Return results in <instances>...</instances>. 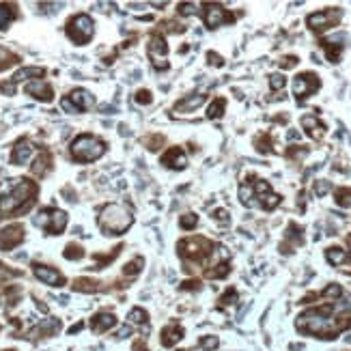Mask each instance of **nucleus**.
<instances>
[{"instance_id": "nucleus-32", "label": "nucleus", "mask_w": 351, "mask_h": 351, "mask_svg": "<svg viewBox=\"0 0 351 351\" xmlns=\"http://www.w3.org/2000/svg\"><path fill=\"white\" fill-rule=\"evenodd\" d=\"M121 250H123V246H117L110 254H93V259H95V263H97V267H95V269L106 267V265H108L112 259H117V256L121 254Z\"/></svg>"}, {"instance_id": "nucleus-52", "label": "nucleus", "mask_w": 351, "mask_h": 351, "mask_svg": "<svg viewBox=\"0 0 351 351\" xmlns=\"http://www.w3.org/2000/svg\"><path fill=\"white\" fill-rule=\"evenodd\" d=\"M0 91L5 93V95H13L16 93V82H0Z\"/></svg>"}, {"instance_id": "nucleus-9", "label": "nucleus", "mask_w": 351, "mask_h": 351, "mask_svg": "<svg viewBox=\"0 0 351 351\" xmlns=\"http://www.w3.org/2000/svg\"><path fill=\"white\" fill-rule=\"evenodd\" d=\"M35 222L44 228L48 235H61L67 226V213L61 209H54V207H46L37 213Z\"/></svg>"}, {"instance_id": "nucleus-22", "label": "nucleus", "mask_w": 351, "mask_h": 351, "mask_svg": "<svg viewBox=\"0 0 351 351\" xmlns=\"http://www.w3.org/2000/svg\"><path fill=\"white\" fill-rule=\"evenodd\" d=\"M31 170H33V175H37V177H46L50 170H52V155L48 151H41L39 157L35 160V164L31 166Z\"/></svg>"}, {"instance_id": "nucleus-3", "label": "nucleus", "mask_w": 351, "mask_h": 351, "mask_svg": "<svg viewBox=\"0 0 351 351\" xmlns=\"http://www.w3.org/2000/svg\"><path fill=\"white\" fill-rule=\"evenodd\" d=\"M97 224L102 228L104 235H123V233H127V228L134 224V216L125 209V207L110 203L99 211Z\"/></svg>"}, {"instance_id": "nucleus-19", "label": "nucleus", "mask_w": 351, "mask_h": 351, "mask_svg": "<svg viewBox=\"0 0 351 351\" xmlns=\"http://www.w3.org/2000/svg\"><path fill=\"white\" fill-rule=\"evenodd\" d=\"M31 155H33V145L26 138H22V140L16 142V147H13L9 160H11L13 166H24V164L31 160Z\"/></svg>"}, {"instance_id": "nucleus-5", "label": "nucleus", "mask_w": 351, "mask_h": 351, "mask_svg": "<svg viewBox=\"0 0 351 351\" xmlns=\"http://www.w3.org/2000/svg\"><path fill=\"white\" fill-rule=\"evenodd\" d=\"M213 250H216V243L207 237H185L177 243V254L188 265L205 261L209 254H213Z\"/></svg>"}, {"instance_id": "nucleus-47", "label": "nucleus", "mask_w": 351, "mask_h": 351, "mask_svg": "<svg viewBox=\"0 0 351 351\" xmlns=\"http://www.w3.org/2000/svg\"><path fill=\"white\" fill-rule=\"evenodd\" d=\"M308 153V149L302 147V145H295V147H289L286 149V157H291V160H297V157H302Z\"/></svg>"}, {"instance_id": "nucleus-36", "label": "nucleus", "mask_w": 351, "mask_h": 351, "mask_svg": "<svg viewBox=\"0 0 351 351\" xmlns=\"http://www.w3.org/2000/svg\"><path fill=\"white\" fill-rule=\"evenodd\" d=\"M142 265H145V259H142V256H136L134 261H130L123 267V274L125 276H138L140 274V269H142Z\"/></svg>"}, {"instance_id": "nucleus-37", "label": "nucleus", "mask_w": 351, "mask_h": 351, "mask_svg": "<svg viewBox=\"0 0 351 351\" xmlns=\"http://www.w3.org/2000/svg\"><path fill=\"white\" fill-rule=\"evenodd\" d=\"M198 224V216L196 213H183L181 218H179V226L183 228V231H194Z\"/></svg>"}, {"instance_id": "nucleus-20", "label": "nucleus", "mask_w": 351, "mask_h": 351, "mask_svg": "<svg viewBox=\"0 0 351 351\" xmlns=\"http://www.w3.org/2000/svg\"><path fill=\"white\" fill-rule=\"evenodd\" d=\"M181 338H183V327L179 325L177 321H170V323L162 329V345L164 347H175Z\"/></svg>"}, {"instance_id": "nucleus-18", "label": "nucleus", "mask_w": 351, "mask_h": 351, "mask_svg": "<svg viewBox=\"0 0 351 351\" xmlns=\"http://www.w3.org/2000/svg\"><path fill=\"white\" fill-rule=\"evenodd\" d=\"M299 123H302L304 132L310 136L312 140H321L325 136V125L321 123V119L317 117V114H304Z\"/></svg>"}, {"instance_id": "nucleus-42", "label": "nucleus", "mask_w": 351, "mask_h": 351, "mask_svg": "<svg viewBox=\"0 0 351 351\" xmlns=\"http://www.w3.org/2000/svg\"><path fill=\"white\" fill-rule=\"evenodd\" d=\"M147 319H149V314L145 308H132L130 310V321L132 323H147Z\"/></svg>"}, {"instance_id": "nucleus-10", "label": "nucleus", "mask_w": 351, "mask_h": 351, "mask_svg": "<svg viewBox=\"0 0 351 351\" xmlns=\"http://www.w3.org/2000/svg\"><path fill=\"white\" fill-rule=\"evenodd\" d=\"M319 89H321V80L314 71H302L293 80V95H295L297 102H304V99L314 95Z\"/></svg>"}, {"instance_id": "nucleus-29", "label": "nucleus", "mask_w": 351, "mask_h": 351, "mask_svg": "<svg viewBox=\"0 0 351 351\" xmlns=\"http://www.w3.org/2000/svg\"><path fill=\"white\" fill-rule=\"evenodd\" d=\"M97 289H99V282L97 280H91V278H78V280H74V291L95 293Z\"/></svg>"}, {"instance_id": "nucleus-7", "label": "nucleus", "mask_w": 351, "mask_h": 351, "mask_svg": "<svg viewBox=\"0 0 351 351\" xmlns=\"http://www.w3.org/2000/svg\"><path fill=\"white\" fill-rule=\"evenodd\" d=\"M200 16H203V22L209 31L235 22V13L224 9V7L218 5V3H203L200 5Z\"/></svg>"}, {"instance_id": "nucleus-17", "label": "nucleus", "mask_w": 351, "mask_h": 351, "mask_svg": "<svg viewBox=\"0 0 351 351\" xmlns=\"http://www.w3.org/2000/svg\"><path fill=\"white\" fill-rule=\"evenodd\" d=\"M162 164L170 170H183L188 166V155L183 153L181 147H170L168 151L162 155Z\"/></svg>"}, {"instance_id": "nucleus-4", "label": "nucleus", "mask_w": 351, "mask_h": 351, "mask_svg": "<svg viewBox=\"0 0 351 351\" xmlns=\"http://www.w3.org/2000/svg\"><path fill=\"white\" fill-rule=\"evenodd\" d=\"M71 157L80 164H89L99 160L106 153V142L93 134H80L78 138L71 142Z\"/></svg>"}, {"instance_id": "nucleus-46", "label": "nucleus", "mask_w": 351, "mask_h": 351, "mask_svg": "<svg viewBox=\"0 0 351 351\" xmlns=\"http://www.w3.org/2000/svg\"><path fill=\"white\" fill-rule=\"evenodd\" d=\"M297 63H299L297 56H295V54H289V56H282V59L278 61V65H280L282 69H293V67L297 65Z\"/></svg>"}, {"instance_id": "nucleus-40", "label": "nucleus", "mask_w": 351, "mask_h": 351, "mask_svg": "<svg viewBox=\"0 0 351 351\" xmlns=\"http://www.w3.org/2000/svg\"><path fill=\"white\" fill-rule=\"evenodd\" d=\"M235 302H237V291H235L233 286H231V289H226V291L220 295V299H218V304H220L222 308L231 306V304H235Z\"/></svg>"}, {"instance_id": "nucleus-13", "label": "nucleus", "mask_w": 351, "mask_h": 351, "mask_svg": "<svg viewBox=\"0 0 351 351\" xmlns=\"http://www.w3.org/2000/svg\"><path fill=\"white\" fill-rule=\"evenodd\" d=\"M24 241V226L22 224H9L0 228V250H13Z\"/></svg>"}, {"instance_id": "nucleus-1", "label": "nucleus", "mask_w": 351, "mask_h": 351, "mask_svg": "<svg viewBox=\"0 0 351 351\" xmlns=\"http://www.w3.org/2000/svg\"><path fill=\"white\" fill-rule=\"evenodd\" d=\"M37 183L31 179H13L7 185H0V213L3 216H20L35 205Z\"/></svg>"}, {"instance_id": "nucleus-53", "label": "nucleus", "mask_w": 351, "mask_h": 351, "mask_svg": "<svg viewBox=\"0 0 351 351\" xmlns=\"http://www.w3.org/2000/svg\"><path fill=\"white\" fill-rule=\"evenodd\" d=\"M82 327H84V323L80 321V323H76V325H71V327H69V334H76V332H80Z\"/></svg>"}, {"instance_id": "nucleus-15", "label": "nucleus", "mask_w": 351, "mask_h": 351, "mask_svg": "<svg viewBox=\"0 0 351 351\" xmlns=\"http://www.w3.org/2000/svg\"><path fill=\"white\" fill-rule=\"evenodd\" d=\"M33 271L41 282H46L50 286H63L65 284V276L59 269L50 267V265H41V263H33Z\"/></svg>"}, {"instance_id": "nucleus-11", "label": "nucleus", "mask_w": 351, "mask_h": 351, "mask_svg": "<svg viewBox=\"0 0 351 351\" xmlns=\"http://www.w3.org/2000/svg\"><path fill=\"white\" fill-rule=\"evenodd\" d=\"M147 54H149V61H151L153 69L157 71H166L168 69V44L164 39V35L155 33L151 39H149V46H147Z\"/></svg>"}, {"instance_id": "nucleus-35", "label": "nucleus", "mask_w": 351, "mask_h": 351, "mask_svg": "<svg viewBox=\"0 0 351 351\" xmlns=\"http://www.w3.org/2000/svg\"><path fill=\"white\" fill-rule=\"evenodd\" d=\"M254 147L259 153H271L274 149H271V136L269 134H261L259 138L254 140Z\"/></svg>"}, {"instance_id": "nucleus-25", "label": "nucleus", "mask_w": 351, "mask_h": 351, "mask_svg": "<svg viewBox=\"0 0 351 351\" xmlns=\"http://www.w3.org/2000/svg\"><path fill=\"white\" fill-rule=\"evenodd\" d=\"M323 52L327 56L329 63H338L340 61V54H342V44H336V41H327V39H321L319 41Z\"/></svg>"}, {"instance_id": "nucleus-2", "label": "nucleus", "mask_w": 351, "mask_h": 351, "mask_svg": "<svg viewBox=\"0 0 351 351\" xmlns=\"http://www.w3.org/2000/svg\"><path fill=\"white\" fill-rule=\"evenodd\" d=\"M239 200L246 207H261L265 211H274L282 203V196L276 194L265 179L248 175V181L239 185Z\"/></svg>"}, {"instance_id": "nucleus-51", "label": "nucleus", "mask_w": 351, "mask_h": 351, "mask_svg": "<svg viewBox=\"0 0 351 351\" xmlns=\"http://www.w3.org/2000/svg\"><path fill=\"white\" fill-rule=\"evenodd\" d=\"M200 286H203V284H200V280H185V282L181 284V289H183V291H198Z\"/></svg>"}, {"instance_id": "nucleus-23", "label": "nucleus", "mask_w": 351, "mask_h": 351, "mask_svg": "<svg viewBox=\"0 0 351 351\" xmlns=\"http://www.w3.org/2000/svg\"><path fill=\"white\" fill-rule=\"evenodd\" d=\"M325 259H327L329 265H334V267H342L345 261L349 259V252L345 248H340V246H329L325 250Z\"/></svg>"}, {"instance_id": "nucleus-48", "label": "nucleus", "mask_w": 351, "mask_h": 351, "mask_svg": "<svg viewBox=\"0 0 351 351\" xmlns=\"http://www.w3.org/2000/svg\"><path fill=\"white\" fill-rule=\"evenodd\" d=\"M329 181H325V179H319V181H314V194L317 196H325L327 192H329Z\"/></svg>"}, {"instance_id": "nucleus-43", "label": "nucleus", "mask_w": 351, "mask_h": 351, "mask_svg": "<svg viewBox=\"0 0 351 351\" xmlns=\"http://www.w3.org/2000/svg\"><path fill=\"white\" fill-rule=\"evenodd\" d=\"M198 347L203 349V351H213V349L218 347V336H200Z\"/></svg>"}, {"instance_id": "nucleus-27", "label": "nucleus", "mask_w": 351, "mask_h": 351, "mask_svg": "<svg viewBox=\"0 0 351 351\" xmlns=\"http://www.w3.org/2000/svg\"><path fill=\"white\" fill-rule=\"evenodd\" d=\"M224 110H226V99L224 97H216L209 104V108H207V119H211V121L222 119V117H224Z\"/></svg>"}, {"instance_id": "nucleus-12", "label": "nucleus", "mask_w": 351, "mask_h": 351, "mask_svg": "<svg viewBox=\"0 0 351 351\" xmlns=\"http://www.w3.org/2000/svg\"><path fill=\"white\" fill-rule=\"evenodd\" d=\"M93 104H95V97H93L89 91H84V89L71 91L67 97L61 99V108L65 110V112H69V114L87 112L89 108H93Z\"/></svg>"}, {"instance_id": "nucleus-14", "label": "nucleus", "mask_w": 351, "mask_h": 351, "mask_svg": "<svg viewBox=\"0 0 351 351\" xmlns=\"http://www.w3.org/2000/svg\"><path fill=\"white\" fill-rule=\"evenodd\" d=\"M205 102H207V95H205V93H190V95H183V97L173 106V112H175V114H190V112H196Z\"/></svg>"}, {"instance_id": "nucleus-33", "label": "nucleus", "mask_w": 351, "mask_h": 351, "mask_svg": "<svg viewBox=\"0 0 351 351\" xmlns=\"http://www.w3.org/2000/svg\"><path fill=\"white\" fill-rule=\"evenodd\" d=\"M63 256H65L67 261H80L84 256V248L78 246V243H67V248L63 250Z\"/></svg>"}, {"instance_id": "nucleus-26", "label": "nucleus", "mask_w": 351, "mask_h": 351, "mask_svg": "<svg viewBox=\"0 0 351 351\" xmlns=\"http://www.w3.org/2000/svg\"><path fill=\"white\" fill-rule=\"evenodd\" d=\"M18 16V9L16 5H7V3H0V31H7L9 24L16 20Z\"/></svg>"}, {"instance_id": "nucleus-24", "label": "nucleus", "mask_w": 351, "mask_h": 351, "mask_svg": "<svg viewBox=\"0 0 351 351\" xmlns=\"http://www.w3.org/2000/svg\"><path fill=\"white\" fill-rule=\"evenodd\" d=\"M46 76V69L44 67H24V69H20L16 76H13V82H22V80H41V78Z\"/></svg>"}, {"instance_id": "nucleus-49", "label": "nucleus", "mask_w": 351, "mask_h": 351, "mask_svg": "<svg viewBox=\"0 0 351 351\" xmlns=\"http://www.w3.org/2000/svg\"><path fill=\"white\" fill-rule=\"evenodd\" d=\"M207 63H209L211 67H222V65H224V59H222L220 54H216V52H207Z\"/></svg>"}, {"instance_id": "nucleus-8", "label": "nucleus", "mask_w": 351, "mask_h": 351, "mask_svg": "<svg viewBox=\"0 0 351 351\" xmlns=\"http://www.w3.org/2000/svg\"><path fill=\"white\" fill-rule=\"evenodd\" d=\"M340 18H342V9H338V7H329V9L310 13V16L306 18V24L312 33L319 35V33H325V31H329V28H334L340 22Z\"/></svg>"}, {"instance_id": "nucleus-45", "label": "nucleus", "mask_w": 351, "mask_h": 351, "mask_svg": "<svg viewBox=\"0 0 351 351\" xmlns=\"http://www.w3.org/2000/svg\"><path fill=\"white\" fill-rule=\"evenodd\" d=\"M162 28L166 33H173V35H179V33H185V26L175 22V20H168V22H162Z\"/></svg>"}, {"instance_id": "nucleus-50", "label": "nucleus", "mask_w": 351, "mask_h": 351, "mask_svg": "<svg viewBox=\"0 0 351 351\" xmlns=\"http://www.w3.org/2000/svg\"><path fill=\"white\" fill-rule=\"evenodd\" d=\"M213 220L220 222V224H228V211L226 209H216L213 211Z\"/></svg>"}, {"instance_id": "nucleus-30", "label": "nucleus", "mask_w": 351, "mask_h": 351, "mask_svg": "<svg viewBox=\"0 0 351 351\" xmlns=\"http://www.w3.org/2000/svg\"><path fill=\"white\" fill-rule=\"evenodd\" d=\"M18 63H20V56L18 54H13V52H9V50L0 48V71L9 69L11 65H18Z\"/></svg>"}, {"instance_id": "nucleus-6", "label": "nucleus", "mask_w": 351, "mask_h": 351, "mask_svg": "<svg viewBox=\"0 0 351 351\" xmlns=\"http://www.w3.org/2000/svg\"><path fill=\"white\" fill-rule=\"evenodd\" d=\"M65 33H67V37L74 41V44L87 46L89 41L93 39V35H95V24H93V18L87 16V13H78V16H74L67 22Z\"/></svg>"}, {"instance_id": "nucleus-34", "label": "nucleus", "mask_w": 351, "mask_h": 351, "mask_svg": "<svg viewBox=\"0 0 351 351\" xmlns=\"http://www.w3.org/2000/svg\"><path fill=\"white\" fill-rule=\"evenodd\" d=\"M142 142H145V145H147L149 151H157V149H160V147L166 145V138H164L162 134H151V136H147V138L142 140Z\"/></svg>"}, {"instance_id": "nucleus-44", "label": "nucleus", "mask_w": 351, "mask_h": 351, "mask_svg": "<svg viewBox=\"0 0 351 351\" xmlns=\"http://www.w3.org/2000/svg\"><path fill=\"white\" fill-rule=\"evenodd\" d=\"M286 87V78L282 74H271L269 76V89L271 91H282Z\"/></svg>"}, {"instance_id": "nucleus-55", "label": "nucleus", "mask_w": 351, "mask_h": 351, "mask_svg": "<svg viewBox=\"0 0 351 351\" xmlns=\"http://www.w3.org/2000/svg\"><path fill=\"white\" fill-rule=\"evenodd\" d=\"M297 136H299L297 132H289V138H291V140H295V138H297Z\"/></svg>"}, {"instance_id": "nucleus-54", "label": "nucleus", "mask_w": 351, "mask_h": 351, "mask_svg": "<svg viewBox=\"0 0 351 351\" xmlns=\"http://www.w3.org/2000/svg\"><path fill=\"white\" fill-rule=\"evenodd\" d=\"M125 336H130V327H123L119 332V338H125Z\"/></svg>"}, {"instance_id": "nucleus-41", "label": "nucleus", "mask_w": 351, "mask_h": 351, "mask_svg": "<svg viewBox=\"0 0 351 351\" xmlns=\"http://www.w3.org/2000/svg\"><path fill=\"white\" fill-rule=\"evenodd\" d=\"M134 102L140 104V106H149V104L153 102V93L149 91V89H140V91L134 95Z\"/></svg>"}, {"instance_id": "nucleus-57", "label": "nucleus", "mask_w": 351, "mask_h": 351, "mask_svg": "<svg viewBox=\"0 0 351 351\" xmlns=\"http://www.w3.org/2000/svg\"><path fill=\"white\" fill-rule=\"evenodd\" d=\"M179 351H185V349H179Z\"/></svg>"}, {"instance_id": "nucleus-28", "label": "nucleus", "mask_w": 351, "mask_h": 351, "mask_svg": "<svg viewBox=\"0 0 351 351\" xmlns=\"http://www.w3.org/2000/svg\"><path fill=\"white\" fill-rule=\"evenodd\" d=\"M228 274H231V265L226 263H213L211 267L205 269V276L207 278H226Z\"/></svg>"}, {"instance_id": "nucleus-39", "label": "nucleus", "mask_w": 351, "mask_h": 351, "mask_svg": "<svg viewBox=\"0 0 351 351\" xmlns=\"http://www.w3.org/2000/svg\"><path fill=\"white\" fill-rule=\"evenodd\" d=\"M177 11H179V16H200V5H194V3H179Z\"/></svg>"}, {"instance_id": "nucleus-21", "label": "nucleus", "mask_w": 351, "mask_h": 351, "mask_svg": "<svg viewBox=\"0 0 351 351\" xmlns=\"http://www.w3.org/2000/svg\"><path fill=\"white\" fill-rule=\"evenodd\" d=\"M114 325H117V317H114L112 312H97V314H93V319H91V327H93V332H97V334H102Z\"/></svg>"}, {"instance_id": "nucleus-16", "label": "nucleus", "mask_w": 351, "mask_h": 351, "mask_svg": "<svg viewBox=\"0 0 351 351\" xmlns=\"http://www.w3.org/2000/svg\"><path fill=\"white\" fill-rule=\"evenodd\" d=\"M24 91H26V95L39 99V102H46V104H50V102L54 99V89L50 87L48 82H44V80H33V82H28L26 87H24Z\"/></svg>"}, {"instance_id": "nucleus-38", "label": "nucleus", "mask_w": 351, "mask_h": 351, "mask_svg": "<svg viewBox=\"0 0 351 351\" xmlns=\"http://www.w3.org/2000/svg\"><path fill=\"white\" fill-rule=\"evenodd\" d=\"M39 329H41V334H46V336H54L61 329V321L59 319H46L44 323L39 325Z\"/></svg>"}, {"instance_id": "nucleus-31", "label": "nucleus", "mask_w": 351, "mask_h": 351, "mask_svg": "<svg viewBox=\"0 0 351 351\" xmlns=\"http://www.w3.org/2000/svg\"><path fill=\"white\" fill-rule=\"evenodd\" d=\"M334 200L338 207H345V209H351V188H338L334 192Z\"/></svg>"}, {"instance_id": "nucleus-56", "label": "nucleus", "mask_w": 351, "mask_h": 351, "mask_svg": "<svg viewBox=\"0 0 351 351\" xmlns=\"http://www.w3.org/2000/svg\"><path fill=\"white\" fill-rule=\"evenodd\" d=\"M7 351H16V349H7Z\"/></svg>"}]
</instances>
